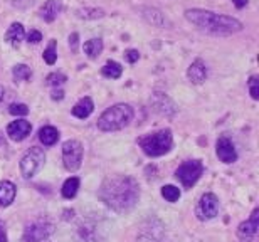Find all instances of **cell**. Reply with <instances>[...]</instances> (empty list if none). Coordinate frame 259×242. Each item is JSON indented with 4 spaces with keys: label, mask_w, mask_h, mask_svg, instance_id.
<instances>
[{
    "label": "cell",
    "mask_w": 259,
    "mask_h": 242,
    "mask_svg": "<svg viewBox=\"0 0 259 242\" xmlns=\"http://www.w3.org/2000/svg\"><path fill=\"white\" fill-rule=\"evenodd\" d=\"M207 74H209V71H207V66L202 59H195L187 69V78L192 84H202L207 79Z\"/></svg>",
    "instance_id": "9a60e30c"
},
{
    "label": "cell",
    "mask_w": 259,
    "mask_h": 242,
    "mask_svg": "<svg viewBox=\"0 0 259 242\" xmlns=\"http://www.w3.org/2000/svg\"><path fill=\"white\" fill-rule=\"evenodd\" d=\"M215 152H217V157H219L221 162L224 163H234L237 160V152H236V147L227 136H222L217 140V145H215Z\"/></svg>",
    "instance_id": "30bf717a"
},
{
    "label": "cell",
    "mask_w": 259,
    "mask_h": 242,
    "mask_svg": "<svg viewBox=\"0 0 259 242\" xmlns=\"http://www.w3.org/2000/svg\"><path fill=\"white\" fill-rule=\"evenodd\" d=\"M12 74H14L15 82H22V81L30 79V76H32V71H30L29 66H25V64H17V66H14Z\"/></svg>",
    "instance_id": "cb8c5ba5"
},
{
    "label": "cell",
    "mask_w": 259,
    "mask_h": 242,
    "mask_svg": "<svg viewBox=\"0 0 259 242\" xmlns=\"http://www.w3.org/2000/svg\"><path fill=\"white\" fill-rule=\"evenodd\" d=\"M133 120V110L130 105H115L98 118V128L101 131H118L123 130Z\"/></svg>",
    "instance_id": "3957f363"
},
{
    "label": "cell",
    "mask_w": 259,
    "mask_h": 242,
    "mask_svg": "<svg viewBox=\"0 0 259 242\" xmlns=\"http://www.w3.org/2000/svg\"><path fill=\"white\" fill-rule=\"evenodd\" d=\"M217 212H219V200L214 193H204L200 197L199 207H197V214H199V219L202 220H209L214 219Z\"/></svg>",
    "instance_id": "9c48e42d"
},
{
    "label": "cell",
    "mask_w": 259,
    "mask_h": 242,
    "mask_svg": "<svg viewBox=\"0 0 259 242\" xmlns=\"http://www.w3.org/2000/svg\"><path fill=\"white\" fill-rule=\"evenodd\" d=\"M77 39H79V35H77L76 32L69 35V47L74 51V53L77 51Z\"/></svg>",
    "instance_id": "d6a6232c"
},
{
    "label": "cell",
    "mask_w": 259,
    "mask_h": 242,
    "mask_svg": "<svg viewBox=\"0 0 259 242\" xmlns=\"http://www.w3.org/2000/svg\"><path fill=\"white\" fill-rule=\"evenodd\" d=\"M15 199V185L9 180H2L0 182V205L7 207L14 202Z\"/></svg>",
    "instance_id": "e0dca14e"
},
{
    "label": "cell",
    "mask_w": 259,
    "mask_h": 242,
    "mask_svg": "<svg viewBox=\"0 0 259 242\" xmlns=\"http://www.w3.org/2000/svg\"><path fill=\"white\" fill-rule=\"evenodd\" d=\"M40 40H42V34L39 32V30H30L27 34V42L29 44H39Z\"/></svg>",
    "instance_id": "4dcf8cb0"
},
{
    "label": "cell",
    "mask_w": 259,
    "mask_h": 242,
    "mask_svg": "<svg viewBox=\"0 0 259 242\" xmlns=\"http://www.w3.org/2000/svg\"><path fill=\"white\" fill-rule=\"evenodd\" d=\"M148 12L150 14H153V15H148V14H145V17L148 19V22H152L153 25H158V27H162V25L165 24V19H163V15L158 12V10H150L148 9Z\"/></svg>",
    "instance_id": "83f0119b"
},
{
    "label": "cell",
    "mask_w": 259,
    "mask_h": 242,
    "mask_svg": "<svg viewBox=\"0 0 259 242\" xmlns=\"http://www.w3.org/2000/svg\"><path fill=\"white\" fill-rule=\"evenodd\" d=\"M63 160L64 167L69 172H76L82 162V145L77 140H67L63 145Z\"/></svg>",
    "instance_id": "ba28073f"
},
{
    "label": "cell",
    "mask_w": 259,
    "mask_h": 242,
    "mask_svg": "<svg viewBox=\"0 0 259 242\" xmlns=\"http://www.w3.org/2000/svg\"><path fill=\"white\" fill-rule=\"evenodd\" d=\"M61 12H63V2L61 0H48L39 9V17L46 22H54Z\"/></svg>",
    "instance_id": "5bb4252c"
},
{
    "label": "cell",
    "mask_w": 259,
    "mask_h": 242,
    "mask_svg": "<svg viewBox=\"0 0 259 242\" xmlns=\"http://www.w3.org/2000/svg\"><path fill=\"white\" fill-rule=\"evenodd\" d=\"M9 113L14 116H25L29 113V108L25 105H22V103H14V105H10Z\"/></svg>",
    "instance_id": "f1b7e54d"
},
{
    "label": "cell",
    "mask_w": 259,
    "mask_h": 242,
    "mask_svg": "<svg viewBox=\"0 0 259 242\" xmlns=\"http://www.w3.org/2000/svg\"><path fill=\"white\" fill-rule=\"evenodd\" d=\"M152 106H153L155 111L160 113V115H163V116H172L174 113L177 111L174 101L170 100L168 96H165L163 92H155L153 98H152Z\"/></svg>",
    "instance_id": "7c38bea8"
},
{
    "label": "cell",
    "mask_w": 259,
    "mask_h": 242,
    "mask_svg": "<svg viewBox=\"0 0 259 242\" xmlns=\"http://www.w3.org/2000/svg\"><path fill=\"white\" fill-rule=\"evenodd\" d=\"M247 2H249V0H232V4H234L237 9H244Z\"/></svg>",
    "instance_id": "d590c367"
},
{
    "label": "cell",
    "mask_w": 259,
    "mask_h": 242,
    "mask_svg": "<svg viewBox=\"0 0 259 242\" xmlns=\"http://www.w3.org/2000/svg\"><path fill=\"white\" fill-rule=\"evenodd\" d=\"M39 140L46 147H51L59 140V131L54 126H44L39 130Z\"/></svg>",
    "instance_id": "ffe728a7"
},
{
    "label": "cell",
    "mask_w": 259,
    "mask_h": 242,
    "mask_svg": "<svg viewBox=\"0 0 259 242\" xmlns=\"http://www.w3.org/2000/svg\"><path fill=\"white\" fill-rule=\"evenodd\" d=\"M185 19L195 27H199L202 32L212 35H231L242 30V22L229 15L215 14L212 10L204 9H189L185 10Z\"/></svg>",
    "instance_id": "7a4b0ae2"
},
{
    "label": "cell",
    "mask_w": 259,
    "mask_h": 242,
    "mask_svg": "<svg viewBox=\"0 0 259 242\" xmlns=\"http://www.w3.org/2000/svg\"><path fill=\"white\" fill-rule=\"evenodd\" d=\"M125 58H126V61L128 63H137V61L140 59V53L137 49H128L126 53H125Z\"/></svg>",
    "instance_id": "1f68e13d"
},
{
    "label": "cell",
    "mask_w": 259,
    "mask_h": 242,
    "mask_svg": "<svg viewBox=\"0 0 259 242\" xmlns=\"http://www.w3.org/2000/svg\"><path fill=\"white\" fill-rule=\"evenodd\" d=\"M4 98H5V87L0 86V103L4 101Z\"/></svg>",
    "instance_id": "8d00e7d4"
},
{
    "label": "cell",
    "mask_w": 259,
    "mask_h": 242,
    "mask_svg": "<svg viewBox=\"0 0 259 242\" xmlns=\"http://www.w3.org/2000/svg\"><path fill=\"white\" fill-rule=\"evenodd\" d=\"M44 162H46V153L42 148L32 147L30 150L25 152V155L20 160V172H22L25 178H30L42 168Z\"/></svg>",
    "instance_id": "5b68a950"
},
{
    "label": "cell",
    "mask_w": 259,
    "mask_h": 242,
    "mask_svg": "<svg viewBox=\"0 0 259 242\" xmlns=\"http://www.w3.org/2000/svg\"><path fill=\"white\" fill-rule=\"evenodd\" d=\"M101 73L105 78H110V79H118L123 73V68L120 64L116 63V61H108V63L103 66Z\"/></svg>",
    "instance_id": "7402d4cb"
},
{
    "label": "cell",
    "mask_w": 259,
    "mask_h": 242,
    "mask_svg": "<svg viewBox=\"0 0 259 242\" xmlns=\"http://www.w3.org/2000/svg\"><path fill=\"white\" fill-rule=\"evenodd\" d=\"M93 110H95V105H93L91 98H82V100L77 101L74 105V108H72V115H74L76 118L84 120V118H88L91 115Z\"/></svg>",
    "instance_id": "ac0fdd59"
},
{
    "label": "cell",
    "mask_w": 259,
    "mask_h": 242,
    "mask_svg": "<svg viewBox=\"0 0 259 242\" xmlns=\"http://www.w3.org/2000/svg\"><path fill=\"white\" fill-rule=\"evenodd\" d=\"M25 37V30H24V25L19 24V22H14L12 25L9 27L7 34H5V40L12 45V47H19L20 42L24 40Z\"/></svg>",
    "instance_id": "2e32d148"
},
{
    "label": "cell",
    "mask_w": 259,
    "mask_h": 242,
    "mask_svg": "<svg viewBox=\"0 0 259 242\" xmlns=\"http://www.w3.org/2000/svg\"><path fill=\"white\" fill-rule=\"evenodd\" d=\"M174 143L172 138V131L170 130H160L155 133H150V135L143 136L140 140V147L145 152V155L148 157H162L167 152H170Z\"/></svg>",
    "instance_id": "277c9868"
},
{
    "label": "cell",
    "mask_w": 259,
    "mask_h": 242,
    "mask_svg": "<svg viewBox=\"0 0 259 242\" xmlns=\"http://www.w3.org/2000/svg\"><path fill=\"white\" fill-rule=\"evenodd\" d=\"M48 84L49 86H54V87H58V86H63L64 82L67 81V78L63 74V73H53V74H49L48 76Z\"/></svg>",
    "instance_id": "4316f807"
},
{
    "label": "cell",
    "mask_w": 259,
    "mask_h": 242,
    "mask_svg": "<svg viewBox=\"0 0 259 242\" xmlns=\"http://www.w3.org/2000/svg\"><path fill=\"white\" fill-rule=\"evenodd\" d=\"M42 58H44L46 63L51 64V66H53L56 61H58V53H56V40H51V44L48 45V49L44 51Z\"/></svg>",
    "instance_id": "484cf974"
},
{
    "label": "cell",
    "mask_w": 259,
    "mask_h": 242,
    "mask_svg": "<svg viewBox=\"0 0 259 242\" xmlns=\"http://www.w3.org/2000/svg\"><path fill=\"white\" fill-rule=\"evenodd\" d=\"M100 197L110 209L116 212H126L138 202V183L132 177L116 175V177L105 180L100 190Z\"/></svg>",
    "instance_id": "6da1fadb"
},
{
    "label": "cell",
    "mask_w": 259,
    "mask_h": 242,
    "mask_svg": "<svg viewBox=\"0 0 259 242\" xmlns=\"http://www.w3.org/2000/svg\"><path fill=\"white\" fill-rule=\"evenodd\" d=\"M51 98H53L54 101H61L64 98V91L63 89H54L53 91V96H51Z\"/></svg>",
    "instance_id": "836d02e7"
},
{
    "label": "cell",
    "mask_w": 259,
    "mask_h": 242,
    "mask_svg": "<svg viewBox=\"0 0 259 242\" xmlns=\"http://www.w3.org/2000/svg\"><path fill=\"white\" fill-rule=\"evenodd\" d=\"M0 242H7V232H5V225L0 220Z\"/></svg>",
    "instance_id": "e575fe53"
},
{
    "label": "cell",
    "mask_w": 259,
    "mask_h": 242,
    "mask_svg": "<svg viewBox=\"0 0 259 242\" xmlns=\"http://www.w3.org/2000/svg\"><path fill=\"white\" fill-rule=\"evenodd\" d=\"M30 130H32V126H30L29 121L17 120V121H12L7 126V135H9L10 140L22 141V140H25V138L30 135Z\"/></svg>",
    "instance_id": "8fae6325"
},
{
    "label": "cell",
    "mask_w": 259,
    "mask_h": 242,
    "mask_svg": "<svg viewBox=\"0 0 259 242\" xmlns=\"http://www.w3.org/2000/svg\"><path fill=\"white\" fill-rule=\"evenodd\" d=\"M77 188H79V178H76V177L67 178L63 185V197L72 199L77 193Z\"/></svg>",
    "instance_id": "603a6c76"
},
{
    "label": "cell",
    "mask_w": 259,
    "mask_h": 242,
    "mask_svg": "<svg viewBox=\"0 0 259 242\" xmlns=\"http://www.w3.org/2000/svg\"><path fill=\"white\" fill-rule=\"evenodd\" d=\"M249 92L252 100H259V78L257 76H251L249 79Z\"/></svg>",
    "instance_id": "f546056e"
},
{
    "label": "cell",
    "mask_w": 259,
    "mask_h": 242,
    "mask_svg": "<svg viewBox=\"0 0 259 242\" xmlns=\"http://www.w3.org/2000/svg\"><path fill=\"white\" fill-rule=\"evenodd\" d=\"M0 147H5V138L2 133H0Z\"/></svg>",
    "instance_id": "74e56055"
},
{
    "label": "cell",
    "mask_w": 259,
    "mask_h": 242,
    "mask_svg": "<svg viewBox=\"0 0 259 242\" xmlns=\"http://www.w3.org/2000/svg\"><path fill=\"white\" fill-rule=\"evenodd\" d=\"M76 15L79 19H84V20H95V19L105 17V10L96 9V7H82V9L76 10Z\"/></svg>",
    "instance_id": "44dd1931"
},
{
    "label": "cell",
    "mask_w": 259,
    "mask_h": 242,
    "mask_svg": "<svg viewBox=\"0 0 259 242\" xmlns=\"http://www.w3.org/2000/svg\"><path fill=\"white\" fill-rule=\"evenodd\" d=\"M162 195H163V199L168 200V202H177L180 199V190L175 187V185H165L162 188Z\"/></svg>",
    "instance_id": "d4e9b609"
},
{
    "label": "cell",
    "mask_w": 259,
    "mask_h": 242,
    "mask_svg": "<svg viewBox=\"0 0 259 242\" xmlns=\"http://www.w3.org/2000/svg\"><path fill=\"white\" fill-rule=\"evenodd\" d=\"M257 229H259V209H254V212H252L251 219L246 220V222H242L239 225V229H237V234H239L241 239L251 240L257 234Z\"/></svg>",
    "instance_id": "4fadbf2b"
},
{
    "label": "cell",
    "mask_w": 259,
    "mask_h": 242,
    "mask_svg": "<svg viewBox=\"0 0 259 242\" xmlns=\"http://www.w3.org/2000/svg\"><path fill=\"white\" fill-rule=\"evenodd\" d=\"M82 49H84V53L90 59H98L100 58V54L103 53V40L100 37L90 39L88 42H84Z\"/></svg>",
    "instance_id": "d6986e66"
},
{
    "label": "cell",
    "mask_w": 259,
    "mask_h": 242,
    "mask_svg": "<svg viewBox=\"0 0 259 242\" xmlns=\"http://www.w3.org/2000/svg\"><path fill=\"white\" fill-rule=\"evenodd\" d=\"M204 172V165L199 160H187L175 170V177L182 182L184 187H192V185L200 178Z\"/></svg>",
    "instance_id": "52a82bcc"
},
{
    "label": "cell",
    "mask_w": 259,
    "mask_h": 242,
    "mask_svg": "<svg viewBox=\"0 0 259 242\" xmlns=\"http://www.w3.org/2000/svg\"><path fill=\"white\" fill-rule=\"evenodd\" d=\"M53 230H54V225L51 224L48 219H44V217L35 219L25 227L24 242H44L49 239Z\"/></svg>",
    "instance_id": "8992f818"
}]
</instances>
